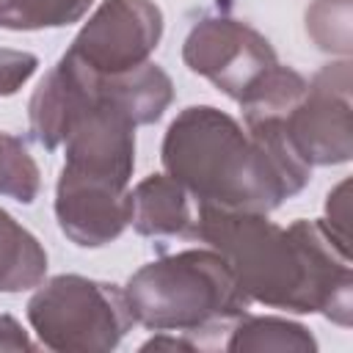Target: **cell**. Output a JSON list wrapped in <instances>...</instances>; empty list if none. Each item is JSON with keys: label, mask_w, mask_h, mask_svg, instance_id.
<instances>
[{"label": "cell", "mask_w": 353, "mask_h": 353, "mask_svg": "<svg viewBox=\"0 0 353 353\" xmlns=\"http://www.w3.org/2000/svg\"><path fill=\"white\" fill-rule=\"evenodd\" d=\"M306 33L325 50L347 58L350 52V0H314L306 8Z\"/></svg>", "instance_id": "5bb4252c"}, {"label": "cell", "mask_w": 353, "mask_h": 353, "mask_svg": "<svg viewBox=\"0 0 353 353\" xmlns=\"http://www.w3.org/2000/svg\"><path fill=\"white\" fill-rule=\"evenodd\" d=\"M163 165L199 204L223 210L270 212L303 190L306 165L284 132V116L245 119L240 127L229 113L193 105L165 130Z\"/></svg>", "instance_id": "7a4b0ae2"}, {"label": "cell", "mask_w": 353, "mask_h": 353, "mask_svg": "<svg viewBox=\"0 0 353 353\" xmlns=\"http://www.w3.org/2000/svg\"><path fill=\"white\" fill-rule=\"evenodd\" d=\"M350 61L323 66L284 116V132L306 165H336L353 154Z\"/></svg>", "instance_id": "8992f818"}, {"label": "cell", "mask_w": 353, "mask_h": 353, "mask_svg": "<svg viewBox=\"0 0 353 353\" xmlns=\"http://www.w3.org/2000/svg\"><path fill=\"white\" fill-rule=\"evenodd\" d=\"M347 179L339 182L331 193H328V201H325V218L320 221L323 232L331 237V243L345 254L350 256V229H347V218H350V201H347Z\"/></svg>", "instance_id": "9a60e30c"}, {"label": "cell", "mask_w": 353, "mask_h": 353, "mask_svg": "<svg viewBox=\"0 0 353 353\" xmlns=\"http://www.w3.org/2000/svg\"><path fill=\"white\" fill-rule=\"evenodd\" d=\"M94 0H0V28L47 30L77 22Z\"/></svg>", "instance_id": "7c38bea8"}, {"label": "cell", "mask_w": 353, "mask_h": 353, "mask_svg": "<svg viewBox=\"0 0 353 353\" xmlns=\"http://www.w3.org/2000/svg\"><path fill=\"white\" fill-rule=\"evenodd\" d=\"M47 273L41 243L0 210V292H22L39 287Z\"/></svg>", "instance_id": "30bf717a"}, {"label": "cell", "mask_w": 353, "mask_h": 353, "mask_svg": "<svg viewBox=\"0 0 353 353\" xmlns=\"http://www.w3.org/2000/svg\"><path fill=\"white\" fill-rule=\"evenodd\" d=\"M124 298L135 323L182 336L226 328L251 303L215 248H190L143 265L130 276Z\"/></svg>", "instance_id": "3957f363"}, {"label": "cell", "mask_w": 353, "mask_h": 353, "mask_svg": "<svg viewBox=\"0 0 353 353\" xmlns=\"http://www.w3.org/2000/svg\"><path fill=\"white\" fill-rule=\"evenodd\" d=\"M163 36V14L152 0H102L66 50L99 74L143 66Z\"/></svg>", "instance_id": "52a82bcc"}, {"label": "cell", "mask_w": 353, "mask_h": 353, "mask_svg": "<svg viewBox=\"0 0 353 353\" xmlns=\"http://www.w3.org/2000/svg\"><path fill=\"white\" fill-rule=\"evenodd\" d=\"M226 350H314L317 342L312 334L281 317H237L229 325Z\"/></svg>", "instance_id": "8fae6325"}, {"label": "cell", "mask_w": 353, "mask_h": 353, "mask_svg": "<svg viewBox=\"0 0 353 353\" xmlns=\"http://www.w3.org/2000/svg\"><path fill=\"white\" fill-rule=\"evenodd\" d=\"M39 190L41 176L36 160L17 135L0 132V196H8L19 204H30L36 201Z\"/></svg>", "instance_id": "4fadbf2b"}, {"label": "cell", "mask_w": 353, "mask_h": 353, "mask_svg": "<svg viewBox=\"0 0 353 353\" xmlns=\"http://www.w3.org/2000/svg\"><path fill=\"white\" fill-rule=\"evenodd\" d=\"M130 223L138 234H188L193 223L188 190L168 174H152L130 190Z\"/></svg>", "instance_id": "9c48e42d"}, {"label": "cell", "mask_w": 353, "mask_h": 353, "mask_svg": "<svg viewBox=\"0 0 353 353\" xmlns=\"http://www.w3.org/2000/svg\"><path fill=\"white\" fill-rule=\"evenodd\" d=\"M55 218L74 245L99 248L116 240L130 223V190L110 179L61 168L55 185Z\"/></svg>", "instance_id": "ba28073f"}, {"label": "cell", "mask_w": 353, "mask_h": 353, "mask_svg": "<svg viewBox=\"0 0 353 353\" xmlns=\"http://www.w3.org/2000/svg\"><path fill=\"white\" fill-rule=\"evenodd\" d=\"M188 237L215 248L232 268L248 301L287 312H323L350 325V256H345L320 221H295L281 229L268 212L199 204Z\"/></svg>", "instance_id": "6da1fadb"}, {"label": "cell", "mask_w": 353, "mask_h": 353, "mask_svg": "<svg viewBox=\"0 0 353 353\" xmlns=\"http://www.w3.org/2000/svg\"><path fill=\"white\" fill-rule=\"evenodd\" d=\"M0 350H33V342L25 336L19 323L8 314L0 317Z\"/></svg>", "instance_id": "2e32d148"}, {"label": "cell", "mask_w": 353, "mask_h": 353, "mask_svg": "<svg viewBox=\"0 0 353 353\" xmlns=\"http://www.w3.org/2000/svg\"><path fill=\"white\" fill-rule=\"evenodd\" d=\"M28 320L39 339L63 353L110 350L135 323L116 284L85 276H55L28 303Z\"/></svg>", "instance_id": "277c9868"}, {"label": "cell", "mask_w": 353, "mask_h": 353, "mask_svg": "<svg viewBox=\"0 0 353 353\" xmlns=\"http://www.w3.org/2000/svg\"><path fill=\"white\" fill-rule=\"evenodd\" d=\"M190 72L207 77L234 102H245L279 66L270 41L248 22L212 14L199 19L182 47Z\"/></svg>", "instance_id": "5b68a950"}]
</instances>
